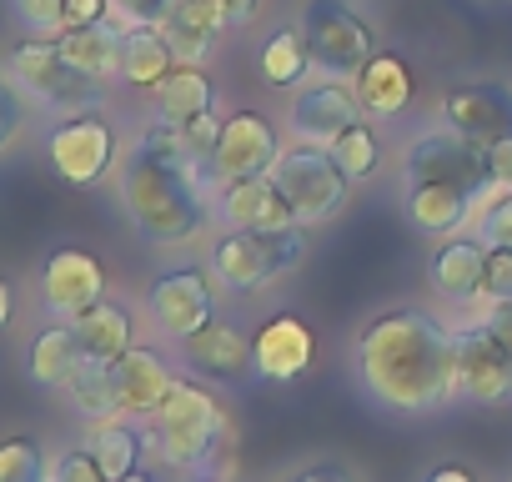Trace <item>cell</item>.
Here are the masks:
<instances>
[{"label":"cell","instance_id":"obj_39","mask_svg":"<svg viewBox=\"0 0 512 482\" xmlns=\"http://www.w3.org/2000/svg\"><path fill=\"white\" fill-rule=\"evenodd\" d=\"M26 126V96L11 86V76L0 71V151H11V141Z\"/></svg>","mask_w":512,"mask_h":482},{"label":"cell","instance_id":"obj_40","mask_svg":"<svg viewBox=\"0 0 512 482\" xmlns=\"http://www.w3.org/2000/svg\"><path fill=\"white\" fill-rule=\"evenodd\" d=\"M221 126H226V121H216V111H206V116H196V121H186V126H181L196 166H201V161H211V151H216V141H221Z\"/></svg>","mask_w":512,"mask_h":482},{"label":"cell","instance_id":"obj_24","mask_svg":"<svg viewBox=\"0 0 512 482\" xmlns=\"http://www.w3.org/2000/svg\"><path fill=\"white\" fill-rule=\"evenodd\" d=\"M226 26H231V11L221 0H171V11L161 21V31H166V41L176 46L181 61H201Z\"/></svg>","mask_w":512,"mask_h":482},{"label":"cell","instance_id":"obj_47","mask_svg":"<svg viewBox=\"0 0 512 482\" xmlns=\"http://www.w3.org/2000/svg\"><path fill=\"white\" fill-rule=\"evenodd\" d=\"M11 317H16V287H11L6 277H0V332L11 327Z\"/></svg>","mask_w":512,"mask_h":482},{"label":"cell","instance_id":"obj_37","mask_svg":"<svg viewBox=\"0 0 512 482\" xmlns=\"http://www.w3.org/2000/svg\"><path fill=\"white\" fill-rule=\"evenodd\" d=\"M502 302H512V247H487V277L477 307H502Z\"/></svg>","mask_w":512,"mask_h":482},{"label":"cell","instance_id":"obj_35","mask_svg":"<svg viewBox=\"0 0 512 482\" xmlns=\"http://www.w3.org/2000/svg\"><path fill=\"white\" fill-rule=\"evenodd\" d=\"M472 236L482 241V247H512V191L477 206V231Z\"/></svg>","mask_w":512,"mask_h":482},{"label":"cell","instance_id":"obj_9","mask_svg":"<svg viewBox=\"0 0 512 482\" xmlns=\"http://www.w3.org/2000/svg\"><path fill=\"white\" fill-rule=\"evenodd\" d=\"M277 186L287 191L292 211H297V226H322L332 221L347 196H352V181L347 171L332 161L327 146L317 141H297V146H282V161H277Z\"/></svg>","mask_w":512,"mask_h":482},{"label":"cell","instance_id":"obj_14","mask_svg":"<svg viewBox=\"0 0 512 482\" xmlns=\"http://www.w3.org/2000/svg\"><path fill=\"white\" fill-rule=\"evenodd\" d=\"M211 201H216V216L226 221V231H292L297 226V211L272 171L231 181V186L211 191Z\"/></svg>","mask_w":512,"mask_h":482},{"label":"cell","instance_id":"obj_38","mask_svg":"<svg viewBox=\"0 0 512 482\" xmlns=\"http://www.w3.org/2000/svg\"><path fill=\"white\" fill-rule=\"evenodd\" d=\"M51 482H111V477L101 472V462L86 447H71V452L51 457Z\"/></svg>","mask_w":512,"mask_h":482},{"label":"cell","instance_id":"obj_7","mask_svg":"<svg viewBox=\"0 0 512 482\" xmlns=\"http://www.w3.org/2000/svg\"><path fill=\"white\" fill-rule=\"evenodd\" d=\"M302 36H307L312 66L332 81H357L362 66L377 56L372 26L347 6V0H307L302 6Z\"/></svg>","mask_w":512,"mask_h":482},{"label":"cell","instance_id":"obj_19","mask_svg":"<svg viewBox=\"0 0 512 482\" xmlns=\"http://www.w3.org/2000/svg\"><path fill=\"white\" fill-rule=\"evenodd\" d=\"M181 352H186L191 372L211 377V382H241L246 372H256L251 337L241 327H231V322H216V317L206 327H196L191 337H181Z\"/></svg>","mask_w":512,"mask_h":482},{"label":"cell","instance_id":"obj_50","mask_svg":"<svg viewBox=\"0 0 512 482\" xmlns=\"http://www.w3.org/2000/svg\"><path fill=\"white\" fill-rule=\"evenodd\" d=\"M196 482H226V477H196Z\"/></svg>","mask_w":512,"mask_h":482},{"label":"cell","instance_id":"obj_43","mask_svg":"<svg viewBox=\"0 0 512 482\" xmlns=\"http://www.w3.org/2000/svg\"><path fill=\"white\" fill-rule=\"evenodd\" d=\"M477 322L497 337V347H502L507 362H512V302H502V307H477Z\"/></svg>","mask_w":512,"mask_h":482},{"label":"cell","instance_id":"obj_23","mask_svg":"<svg viewBox=\"0 0 512 482\" xmlns=\"http://www.w3.org/2000/svg\"><path fill=\"white\" fill-rule=\"evenodd\" d=\"M176 46L166 41L161 26H121V81L136 91H156L176 71Z\"/></svg>","mask_w":512,"mask_h":482},{"label":"cell","instance_id":"obj_6","mask_svg":"<svg viewBox=\"0 0 512 482\" xmlns=\"http://www.w3.org/2000/svg\"><path fill=\"white\" fill-rule=\"evenodd\" d=\"M402 176L407 186L412 181H447V186H462L477 206H487L492 196H502L492 166H487V146L462 136V131H422L407 156H402Z\"/></svg>","mask_w":512,"mask_h":482},{"label":"cell","instance_id":"obj_25","mask_svg":"<svg viewBox=\"0 0 512 482\" xmlns=\"http://www.w3.org/2000/svg\"><path fill=\"white\" fill-rule=\"evenodd\" d=\"M352 91H357V101H362L367 116H397V111L412 106L417 81H412V66H407L402 56L377 51V56L362 66V76L352 81Z\"/></svg>","mask_w":512,"mask_h":482},{"label":"cell","instance_id":"obj_11","mask_svg":"<svg viewBox=\"0 0 512 482\" xmlns=\"http://www.w3.org/2000/svg\"><path fill=\"white\" fill-rule=\"evenodd\" d=\"M452 347H457V397L477 402V407H507L512 402V362L497 347V337L472 317V322L452 327Z\"/></svg>","mask_w":512,"mask_h":482},{"label":"cell","instance_id":"obj_17","mask_svg":"<svg viewBox=\"0 0 512 482\" xmlns=\"http://www.w3.org/2000/svg\"><path fill=\"white\" fill-rule=\"evenodd\" d=\"M287 121H292L297 141H317V146H327V141H337L347 126L362 121V101H357V91H352L347 81H317V86L297 91Z\"/></svg>","mask_w":512,"mask_h":482},{"label":"cell","instance_id":"obj_36","mask_svg":"<svg viewBox=\"0 0 512 482\" xmlns=\"http://www.w3.org/2000/svg\"><path fill=\"white\" fill-rule=\"evenodd\" d=\"M11 11L31 36H61L66 26V0H11Z\"/></svg>","mask_w":512,"mask_h":482},{"label":"cell","instance_id":"obj_33","mask_svg":"<svg viewBox=\"0 0 512 482\" xmlns=\"http://www.w3.org/2000/svg\"><path fill=\"white\" fill-rule=\"evenodd\" d=\"M51 457L41 452L36 437H6L0 442V482H46Z\"/></svg>","mask_w":512,"mask_h":482},{"label":"cell","instance_id":"obj_21","mask_svg":"<svg viewBox=\"0 0 512 482\" xmlns=\"http://www.w3.org/2000/svg\"><path fill=\"white\" fill-rule=\"evenodd\" d=\"M402 206H407V221L422 236H457L467 226V216L477 211V201L462 186H447V181H412Z\"/></svg>","mask_w":512,"mask_h":482},{"label":"cell","instance_id":"obj_48","mask_svg":"<svg viewBox=\"0 0 512 482\" xmlns=\"http://www.w3.org/2000/svg\"><path fill=\"white\" fill-rule=\"evenodd\" d=\"M221 6L231 11V26H246V21L256 16V6H262V0H221Z\"/></svg>","mask_w":512,"mask_h":482},{"label":"cell","instance_id":"obj_42","mask_svg":"<svg viewBox=\"0 0 512 482\" xmlns=\"http://www.w3.org/2000/svg\"><path fill=\"white\" fill-rule=\"evenodd\" d=\"M116 16L131 21V26H161L166 11H171V0H111Z\"/></svg>","mask_w":512,"mask_h":482},{"label":"cell","instance_id":"obj_29","mask_svg":"<svg viewBox=\"0 0 512 482\" xmlns=\"http://www.w3.org/2000/svg\"><path fill=\"white\" fill-rule=\"evenodd\" d=\"M56 46H61V56H66L81 76H91V81L121 76V31H116V26H76V31H61Z\"/></svg>","mask_w":512,"mask_h":482},{"label":"cell","instance_id":"obj_32","mask_svg":"<svg viewBox=\"0 0 512 482\" xmlns=\"http://www.w3.org/2000/svg\"><path fill=\"white\" fill-rule=\"evenodd\" d=\"M327 151H332V161L347 171L352 186H357V181H372V176L382 171V141H377V131H372L367 121L347 126L337 141H327Z\"/></svg>","mask_w":512,"mask_h":482},{"label":"cell","instance_id":"obj_27","mask_svg":"<svg viewBox=\"0 0 512 482\" xmlns=\"http://www.w3.org/2000/svg\"><path fill=\"white\" fill-rule=\"evenodd\" d=\"M146 447H151V437L136 427V417H101V422H86V452L101 462V472L116 482V477H126V472H136L141 467V457H146Z\"/></svg>","mask_w":512,"mask_h":482},{"label":"cell","instance_id":"obj_5","mask_svg":"<svg viewBox=\"0 0 512 482\" xmlns=\"http://www.w3.org/2000/svg\"><path fill=\"white\" fill-rule=\"evenodd\" d=\"M307 226L292 231H226L211 241V277L231 292V297H251L272 287L282 272H292L307 252Z\"/></svg>","mask_w":512,"mask_h":482},{"label":"cell","instance_id":"obj_28","mask_svg":"<svg viewBox=\"0 0 512 482\" xmlns=\"http://www.w3.org/2000/svg\"><path fill=\"white\" fill-rule=\"evenodd\" d=\"M151 96H156V116L171 121V126H186V121L216 111V86H211V76L196 61H176V71Z\"/></svg>","mask_w":512,"mask_h":482},{"label":"cell","instance_id":"obj_46","mask_svg":"<svg viewBox=\"0 0 512 482\" xmlns=\"http://www.w3.org/2000/svg\"><path fill=\"white\" fill-rule=\"evenodd\" d=\"M422 482H477V477H472V472H467L462 462H442V467H432V472H427Z\"/></svg>","mask_w":512,"mask_h":482},{"label":"cell","instance_id":"obj_1","mask_svg":"<svg viewBox=\"0 0 512 482\" xmlns=\"http://www.w3.org/2000/svg\"><path fill=\"white\" fill-rule=\"evenodd\" d=\"M357 377L387 412H432L457 402L452 327L422 307H392L357 332Z\"/></svg>","mask_w":512,"mask_h":482},{"label":"cell","instance_id":"obj_4","mask_svg":"<svg viewBox=\"0 0 512 482\" xmlns=\"http://www.w3.org/2000/svg\"><path fill=\"white\" fill-rule=\"evenodd\" d=\"M0 71L11 76V86H16L26 101H36V106H46V111H56V116H76V111H101V106H106V81L81 76V71L61 56L56 36H31V41H21V46L6 56V66H0Z\"/></svg>","mask_w":512,"mask_h":482},{"label":"cell","instance_id":"obj_2","mask_svg":"<svg viewBox=\"0 0 512 482\" xmlns=\"http://www.w3.org/2000/svg\"><path fill=\"white\" fill-rule=\"evenodd\" d=\"M116 186H121V206H126L131 226L146 241H156V247H181V241H191L206 226L211 191L201 186L196 166H171V161L131 146L121 156Z\"/></svg>","mask_w":512,"mask_h":482},{"label":"cell","instance_id":"obj_44","mask_svg":"<svg viewBox=\"0 0 512 482\" xmlns=\"http://www.w3.org/2000/svg\"><path fill=\"white\" fill-rule=\"evenodd\" d=\"M487 166H492L497 186H502V191H512V136H502V141H492V146H487Z\"/></svg>","mask_w":512,"mask_h":482},{"label":"cell","instance_id":"obj_49","mask_svg":"<svg viewBox=\"0 0 512 482\" xmlns=\"http://www.w3.org/2000/svg\"><path fill=\"white\" fill-rule=\"evenodd\" d=\"M116 482H156V477H151L146 467H136V472H126V477H116Z\"/></svg>","mask_w":512,"mask_h":482},{"label":"cell","instance_id":"obj_10","mask_svg":"<svg viewBox=\"0 0 512 482\" xmlns=\"http://www.w3.org/2000/svg\"><path fill=\"white\" fill-rule=\"evenodd\" d=\"M277 161H282L277 126H272L262 111H236V116H226L221 141H216L211 161H201V166H196V176H201V186H206V191H221V186H231V181H246V176H267V171H277Z\"/></svg>","mask_w":512,"mask_h":482},{"label":"cell","instance_id":"obj_45","mask_svg":"<svg viewBox=\"0 0 512 482\" xmlns=\"http://www.w3.org/2000/svg\"><path fill=\"white\" fill-rule=\"evenodd\" d=\"M292 482H352L342 467H332V462H317V467H302Z\"/></svg>","mask_w":512,"mask_h":482},{"label":"cell","instance_id":"obj_18","mask_svg":"<svg viewBox=\"0 0 512 482\" xmlns=\"http://www.w3.org/2000/svg\"><path fill=\"white\" fill-rule=\"evenodd\" d=\"M171 382H176V372L166 367V357L156 347H141L136 342L126 357L111 362V387H116V412L121 417L146 422L161 407V397L171 392Z\"/></svg>","mask_w":512,"mask_h":482},{"label":"cell","instance_id":"obj_41","mask_svg":"<svg viewBox=\"0 0 512 482\" xmlns=\"http://www.w3.org/2000/svg\"><path fill=\"white\" fill-rule=\"evenodd\" d=\"M111 0H66V26L61 31H76V26H111Z\"/></svg>","mask_w":512,"mask_h":482},{"label":"cell","instance_id":"obj_13","mask_svg":"<svg viewBox=\"0 0 512 482\" xmlns=\"http://www.w3.org/2000/svg\"><path fill=\"white\" fill-rule=\"evenodd\" d=\"M146 312L151 322L166 332V337H191L196 327H206L216 317V292H211V277L201 267H176V272H161L146 292Z\"/></svg>","mask_w":512,"mask_h":482},{"label":"cell","instance_id":"obj_31","mask_svg":"<svg viewBox=\"0 0 512 482\" xmlns=\"http://www.w3.org/2000/svg\"><path fill=\"white\" fill-rule=\"evenodd\" d=\"M61 392L71 397L76 417H86V422L116 417V387H111V367L106 362H81Z\"/></svg>","mask_w":512,"mask_h":482},{"label":"cell","instance_id":"obj_12","mask_svg":"<svg viewBox=\"0 0 512 482\" xmlns=\"http://www.w3.org/2000/svg\"><path fill=\"white\" fill-rule=\"evenodd\" d=\"M101 297H106V267H101V257H91L81 247H56L41 262V307H46V317L76 322Z\"/></svg>","mask_w":512,"mask_h":482},{"label":"cell","instance_id":"obj_26","mask_svg":"<svg viewBox=\"0 0 512 482\" xmlns=\"http://www.w3.org/2000/svg\"><path fill=\"white\" fill-rule=\"evenodd\" d=\"M81 362H86V357H81V342H76V327H71V322L41 327V332L31 337V347H26V377H31L36 387H46V392H61Z\"/></svg>","mask_w":512,"mask_h":482},{"label":"cell","instance_id":"obj_22","mask_svg":"<svg viewBox=\"0 0 512 482\" xmlns=\"http://www.w3.org/2000/svg\"><path fill=\"white\" fill-rule=\"evenodd\" d=\"M71 327H76V342H81V357L86 362H106L111 367L116 357H126L136 347V317H131L126 302H111V297H101Z\"/></svg>","mask_w":512,"mask_h":482},{"label":"cell","instance_id":"obj_3","mask_svg":"<svg viewBox=\"0 0 512 482\" xmlns=\"http://www.w3.org/2000/svg\"><path fill=\"white\" fill-rule=\"evenodd\" d=\"M146 437H151V447L161 452L166 467L206 472L226 452L236 427H231V417H226V407L216 402L211 387H201L196 377H176L171 392L161 397V407L146 417Z\"/></svg>","mask_w":512,"mask_h":482},{"label":"cell","instance_id":"obj_15","mask_svg":"<svg viewBox=\"0 0 512 482\" xmlns=\"http://www.w3.org/2000/svg\"><path fill=\"white\" fill-rule=\"evenodd\" d=\"M442 121L482 146L512 136V86H492V81H467L452 86L442 96Z\"/></svg>","mask_w":512,"mask_h":482},{"label":"cell","instance_id":"obj_30","mask_svg":"<svg viewBox=\"0 0 512 482\" xmlns=\"http://www.w3.org/2000/svg\"><path fill=\"white\" fill-rule=\"evenodd\" d=\"M307 71H312V51H307L302 26L272 31L267 46H262V81H267L272 91H292V86L307 81Z\"/></svg>","mask_w":512,"mask_h":482},{"label":"cell","instance_id":"obj_16","mask_svg":"<svg viewBox=\"0 0 512 482\" xmlns=\"http://www.w3.org/2000/svg\"><path fill=\"white\" fill-rule=\"evenodd\" d=\"M317 357V337L302 317L292 312H277L262 332L251 337V362H256V377L267 382H297Z\"/></svg>","mask_w":512,"mask_h":482},{"label":"cell","instance_id":"obj_51","mask_svg":"<svg viewBox=\"0 0 512 482\" xmlns=\"http://www.w3.org/2000/svg\"><path fill=\"white\" fill-rule=\"evenodd\" d=\"M46 482H51V477H46Z\"/></svg>","mask_w":512,"mask_h":482},{"label":"cell","instance_id":"obj_8","mask_svg":"<svg viewBox=\"0 0 512 482\" xmlns=\"http://www.w3.org/2000/svg\"><path fill=\"white\" fill-rule=\"evenodd\" d=\"M46 161L71 186H101L121 166V136L106 111H76L46 131Z\"/></svg>","mask_w":512,"mask_h":482},{"label":"cell","instance_id":"obj_34","mask_svg":"<svg viewBox=\"0 0 512 482\" xmlns=\"http://www.w3.org/2000/svg\"><path fill=\"white\" fill-rule=\"evenodd\" d=\"M136 146L151 151V156H161V161H171V166H196V161H191V146H186V131L171 126V121H161V116L141 126Z\"/></svg>","mask_w":512,"mask_h":482},{"label":"cell","instance_id":"obj_20","mask_svg":"<svg viewBox=\"0 0 512 482\" xmlns=\"http://www.w3.org/2000/svg\"><path fill=\"white\" fill-rule=\"evenodd\" d=\"M482 277H487V247L477 236H452L427 262V282L442 302L452 307H477L482 302Z\"/></svg>","mask_w":512,"mask_h":482}]
</instances>
